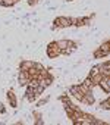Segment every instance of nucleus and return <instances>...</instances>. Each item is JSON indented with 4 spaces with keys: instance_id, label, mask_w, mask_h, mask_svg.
<instances>
[{
    "instance_id": "1",
    "label": "nucleus",
    "mask_w": 110,
    "mask_h": 125,
    "mask_svg": "<svg viewBox=\"0 0 110 125\" xmlns=\"http://www.w3.org/2000/svg\"><path fill=\"white\" fill-rule=\"evenodd\" d=\"M66 27H72V19L66 18V16H59V18L54 19L51 28L56 30V28H66Z\"/></svg>"
},
{
    "instance_id": "2",
    "label": "nucleus",
    "mask_w": 110,
    "mask_h": 125,
    "mask_svg": "<svg viewBox=\"0 0 110 125\" xmlns=\"http://www.w3.org/2000/svg\"><path fill=\"white\" fill-rule=\"evenodd\" d=\"M59 54H62V50L57 47L56 41H53V43H50L47 46V56L48 57H57Z\"/></svg>"
},
{
    "instance_id": "3",
    "label": "nucleus",
    "mask_w": 110,
    "mask_h": 125,
    "mask_svg": "<svg viewBox=\"0 0 110 125\" xmlns=\"http://www.w3.org/2000/svg\"><path fill=\"white\" fill-rule=\"evenodd\" d=\"M98 85L103 88L104 93H110V78L109 77H103L101 81L98 83Z\"/></svg>"
},
{
    "instance_id": "4",
    "label": "nucleus",
    "mask_w": 110,
    "mask_h": 125,
    "mask_svg": "<svg viewBox=\"0 0 110 125\" xmlns=\"http://www.w3.org/2000/svg\"><path fill=\"white\" fill-rule=\"evenodd\" d=\"M18 81H19V84H21V85H27V84H28V81H29V75H28V72L21 71V72H19V75H18Z\"/></svg>"
},
{
    "instance_id": "5",
    "label": "nucleus",
    "mask_w": 110,
    "mask_h": 125,
    "mask_svg": "<svg viewBox=\"0 0 110 125\" xmlns=\"http://www.w3.org/2000/svg\"><path fill=\"white\" fill-rule=\"evenodd\" d=\"M8 100H9V104L12 106V107H18V100H16V96H15V93L12 91V90H9L8 91Z\"/></svg>"
},
{
    "instance_id": "6",
    "label": "nucleus",
    "mask_w": 110,
    "mask_h": 125,
    "mask_svg": "<svg viewBox=\"0 0 110 125\" xmlns=\"http://www.w3.org/2000/svg\"><path fill=\"white\" fill-rule=\"evenodd\" d=\"M25 97L28 99V102H34V100H35V97H37V94H35V91H34V88H32V87H28V88H27V93H25Z\"/></svg>"
},
{
    "instance_id": "7",
    "label": "nucleus",
    "mask_w": 110,
    "mask_h": 125,
    "mask_svg": "<svg viewBox=\"0 0 110 125\" xmlns=\"http://www.w3.org/2000/svg\"><path fill=\"white\" fill-rule=\"evenodd\" d=\"M76 47H78V44L69 40V44H68V47L63 50V53H65V54H71L72 52H75V50H76Z\"/></svg>"
},
{
    "instance_id": "8",
    "label": "nucleus",
    "mask_w": 110,
    "mask_h": 125,
    "mask_svg": "<svg viewBox=\"0 0 110 125\" xmlns=\"http://www.w3.org/2000/svg\"><path fill=\"white\" fill-rule=\"evenodd\" d=\"M32 63L34 62H29V60H24V62H21V66H19V71H28L31 66H32Z\"/></svg>"
},
{
    "instance_id": "9",
    "label": "nucleus",
    "mask_w": 110,
    "mask_h": 125,
    "mask_svg": "<svg viewBox=\"0 0 110 125\" xmlns=\"http://www.w3.org/2000/svg\"><path fill=\"white\" fill-rule=\"evenodd\" d=\"M56 44H57V47L62 50V53H63V50L68 47V44H69V40H59V41H56Z\"/></svg>"
},
{
    "instance_id": "10",
    "label": "nucleus",
    "mask_w": 110,
    "mask_h": 125,
    "mask_svg": "<svg viewBox=\"0 0 110 125\" xmlns=\"http://www.w3.org/2000/svg\"><path fill=\"white\" fill-rule=\"evenodd\" d=\"M109 47H110L109 41H104V43H103V44H101V46H100L98 49H100V50H103L104 53H107V54H109V53H110V49H109Z\"/></svg>"
},
{
    "instance_id": "11",
    "label": "nucleus",
    "mask_w": 110,
    "mask_h": 125,
    "mask_svg": "<svg viewBox=\"0 0 110 125\" xmlns=\"http://www.w3.org/2000/svg\"><path fill=\"white\" fill-rule=\"evenodd\" d=\"M106 56H109V54H107V53H104V52H103V50H100V49L94 52V57H95V59H100V57H106Z\"/></svg>"
},
{
    "instance_id": "12",
    "label": "nucleus",
    "mask_w": 110,
    "mask_h": 125,
    "mask_svg": "<svg viewBox=\"0 0 110 125\" xmlns=\"http://www.w3.org/2000/svg\"><path fill=\"white\" fill-rule=\"evenodd\" d=\"M100 107H101V109H104V110H109V109H110V103H109V97H107L106 100H103V102H100Z\"/></svg>"
},
{
    "instance_id": "13",
    "label": "nucleus",
    "mask_w": 110,
    "mask_h": 125,
    "mask_svg": "<svg viewBox=\"0 0 110 125\" xmlns=\"http://www.w3.org/2000/svg\"><path fill=\"white\" fill-rule=\"evenodd\" d=\"M97 74H101V72H100V68H98V65L91 68V71H90V75H88V77H92V75H97Z\"/></svg>"
},
{
    "instance_id": "14",
    "label": "nucleus",
    "mask_w": 110,
    "mask_h": 125,
    "mask_svg": "<svg viewBox=\"0 0 110 125\" xmlns=\"http://www.w3.org/2000/svg\"><path fill=\"white\" fill-rule=\"evenodd\" d=\"M34 118H35V124H37V125H38V124H43L41 113H38V112H34Z\"/></svg>"
},
{
    "instance_id": "15",
    "label": "nucleus",
    "mask_w": 110,
    "mask_h": 125,
    "mask_svg": "<svg viewBox=\"0 0 110 125\" xmlns=\"http://www.w3.org/2000/svg\"><path fill=\"white\" fill-rule=\"evenodd\" d=\"M46 103H47V99H43V100L37 102V107H40V106H43V104H46Z\"/></svg>"
},
{
    "instance_id": "16",
    "label": "nucleus",
    "mask_w": 110,
    "mask_h": 125,
    "mask_svg": "<svg viewBox=\"0 0 110 125\" xmlns=\"http://www.w3.org/2000/svg\"><path fill=\"white\" fill-rule=\"evenodd\" d=\"M27 2H28V5H29V6H34L37 2H40V0H27Z\"/></svg>"
},
{
    "instance_id": "17",
    "label": "nucleus",
    "mask_w": 110,
    "mask_h": 125,
    "mask_svg": "<svg viewBox=\"0 0 110 125\" xmlns=\"http://www.w3.org/2000/svg\"><path fill=\"white\" fill-rule=\"evenodd\" d=\"M0 107H2V109H0V113H5V106L2 104V106H0Z\"/></svg>"
},
{
    "instance_id": "18",
    "label": "nucleus",
    "mask_w": 110,
    "mask_h": 125,
    "mask_svg": "<svg viewBox=\"0 0 110 125\" xmlns=\"http://www.w3.org/2000/svg\"><path fill=\"white\" fill-rule=\"evenodd\" d=\"M68 2H72V0H68Z\"/></svg>"
}]
</instances>
